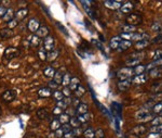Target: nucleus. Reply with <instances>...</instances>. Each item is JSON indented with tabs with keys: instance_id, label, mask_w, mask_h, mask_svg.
Masks as SVG:
<instances>
[{
	"instance_id": "f257e3e1",
	"label": "nucleus",
	"mask_w": 162,
	"mask_h": 138,
	"mask_svg": "<svg viewBox=\"0 0 162 138\" xmlns=\"http://www.w3.org/2000/svg\"><path fill=\"white\" fill-rule=\"evenodd\" d=\"M135 117L138 122H151L154 119V113H151L148 110H139L137 111Z\"/></svg>"
},
{
	"instance_id": "f03ea898",
	"label": "nucleus",
	"mask_w": 162,
	"mask_h": 138,
	"mask_svg": "<svg viewBox=\"0 0 162 138\" xmlns=\"http://www.w3.org/2000/svg\"><path fill=\"white\" fill-rule=\"evenodd\" d=\"M134 74V71L131 68H123L117 72V77L120 81H126V79H131L132 75Z\"/></svg>"
},
{
	"instance_id": "7ed1b4c3",
	"label": "nucleus",
	"mask_w": 162,
	"mask_h": 138,
	"mask_svg": "<svg viewBox=\"0 0 162 138\" xmlns=\"http://www.w3.org/2000/svg\"><path fill=\"white\" fill-rule=\"evenodd\" d=\"M18 55H20V51H18L17 48H14V47L7 48V49L5 50V53H3L5 58V59H8V60H11V59H13V58L17 57Z\"/></svg>"
},
{
	"instance_id": "20e7f679",
	"label": "nucleus",
	"mask_w": 162,
	"mask_h": 138,
	"mask_svg": "<svg viewBox=\"0 0 162 138\" xmlns=\"http://www.w3.org/2000/svg\"><path fill=\"white\" fill-rule=\"evenodd\" d=\"M104 5H105L106 8L110 9V10H118V9H121L122 7V2L121 1H117V0H106L104 1Z\"/></svg>"
},
{
	"instance_id": "39448f33",
	"label": "nucleus",
	"mask_w": 162,
	"mask_h": 138,
	"mask_svg": "<svg viewBox=\"0 0 162 138\" xmlns=\"http://www.w3.org/2000/svg\"><path fill=\"white\" fill-rule=\"evenodd\" d=\"M15 97H16L15 91L12 90V89H9V90H5V93H3L1 98H2V100L5 102H12L13 100L15 99Z\"/></svg>"
},
{
	"instance_id": "423d86ee",
	"label": "nucleus",
	"mask_w": 162,
	"mask_h": 138,
	"mask_svg": "<svg viewBox=\"0 0 162 138\" xmlns=\"http://www.w3.org/2000/svg\"><path fill=\"white\" fill-rule=\"evenodd\" d=\"M27 27H28V29L31 32V33H36V32L39 29V27H40V22L35 18L30 19L28 24H27Z\"/></svg>"
},
{
	"instance_id": "0eeeda50",
	"label": "nucleus",
	"mask_w": 162,
	"mask_h": 138,
	"mask_svg": "<svg viewBox=\"0 0 162 138\" xmlns=\"http://www.w3.org/2000/svg\"><path fill=\"white\" fill-rule=\"evenodd\" d=\"M132 82L131 79H126V81H119L117 83V88L119 91H126L131 87Z\"/></svg>"
},
{
	"instance_id": "6e6552de",
	"label": "nucleus",
	"mask_w": 162,
	"mask_h": 138,
	"mask_svg": "<svg viewBox=\"0 0 162 138\" xmlns=\"http://www.w3.org/2000/svg\"><path fill=\"white\" fill-rule=\"evenodd\" d=\"M149 35L147 33H133V36L131 38V42H141V40H148Z\"/></svg>"
},
{
	"instance_id": "1a4fd4ad",
	"label": "nucleus",
	"mask_w": 162,
	"mask_h": 138,
	"mask_svg": "<svg viewBox=\"0 0 162 138\" xmlns=\"http://www.w3.org/2000/svg\"><path fill=\"white\" fill-rule=\"evenodd\" d=\"M53 46H54V38L52 36H48L46 38H44L43 42V49L46 51L50 52L53 50Z\"/></svg>"
},
{
	"instance_id": "9d476101",
	"label": "nucleus",
	"mask_w": 162,
	"mask_h": 138,
	"mask_svg": "<svg viewBox=\"0 0 162 138\" xmlns=\"http://www.w3.org/2000/svg\"><path fill=\"white\" fill-rule=\"evenodd\" d=\"M126 22H128V24H130V25L135 26L136 24L141 22V18L138 14H130V15L126 18Z\"/></svg>"
},
{
	"instance_id": "9b49d317",
	"label": "nucleus",
	"mask_w": 162,
	"mask_h": 138,
	"mask_svg": "<svg viewBox=\"0 0 162 138\" xmlns=\"http://www.w3.org/2000/svg\"><path fill=\"white\" fill-rule=\"evenodd\" d=\"M27 14H28V9L22 8V9H18V10L14 13V16H15V20L22 21V20H24V19L27 16Z\"/></svg>"
},
{
	"instance_id": "f8f14e48",
	"label": "nucleus",
	"mask_w": 162,
	"mask_h": 138,
	"mask_svg": "<svg viewBox=\"0 0 162 138\" xmlns=\"http://www.w3.org/2000/svg\"><path fill=\"white\" fill-rule=\"evenodd\" d=\"M49 29L46 27V26H40L39 29L36 32V36H38L39 38H46V37L49 36Z\"/></svg>"
},
{
	"instance_id": "ddd939ff",
	"label": "nucleus",
	"mask_w": 162,
	"mask_h": 138,
	"mask_svg": "<svg viewBox=\"0 0 162 138\" xmlns=\"http://www.w3.org/2000/svg\"><path fill=\"white\" fill-rule=\"evenodd\" d=\"M147 79H148L147 75H145V74H141V75L134 76V77L131 79V82H132V83H134V84H137V85H141V84L146 83Z\"/></svg>"
},
{
	"instance_id": "4468645a",
	"label": "nucleus",
	"mask_w": 162,
	"mask_h": 138,
	"mask_svg": "<svg viewBox=\"0 0 162 138\" xmlns=\"http://www.w3.org/2000/svg\"><path fill=\"white\" fill-rule=\"evenodd\" d=\"M147 132V127L144 125H138V126H135V127L132 128L131 133L134 134V135L139 136V135H144L145 133Z\"/></svg>"
},
{
	"instance_id": "2eb2a0df",
	"label": "nucleus",
	"mask_w": 162,
	"mask_h": 138,
	"mask_svg": "<svg viewBox=\"0 0 162 138\" xmlns=\"http://www.w3.org/2000/svg\"><path fill=\"white\" fill-rule=\"evenodd\" d=\"M121 37L120 36H115L110 39V42H109V46L113 50H116V49H119V45L121 42Z\"/></svg>"
},
{
	"instance_id": "dca6fc26",
	"label": "nucleus",
	"mask_w": 162,
	"mask_h": 138,
	"mask_svg": "<svg viewBox=\"0 0 162 138\" xmlns=\"http://www.w3.org/2000/svg\"><path fill=\"white\" fill-rule=\"evenodd\" d=\"M52 94H53V93H52V90L49 87H43V88H40L38 90V96L41 97V98H48V97H50Z\"/></svg>"
},
{
	"instance_id": "f3484780",
	"label": "nucleus",
	"mask_w": 162,
	"mask_h": 138,
	"mask_svg": "<svg viewBox=\"0 0 162 138\" xmlns=\"http://www.w3.org/2000/svg\"><path fill=\"white\" fill-rule=\"evenodd\" d=\"M133 9H134L133 3L126 2L124 5H122V7H121V12L124 13V14H129V13H131L133 11Z\"/></svg>"
},
{
	"instance_id": "a211bd4d",
	"label": "nucleus",
	"mask_w": 162,
	"mask_h": 138,
	"mask_svg": "<svg viewBox=\"0 0 162 138\" xmlns=\"http://www.w3.org/2000/svg\"><path fill=\"white\" fill-rule=\"evenodd\" d=\"M70 103H71V99H70V98H64L63 100H61V101L57 102L56 107H59L62 110H64V109H67Z\"/></svg>"
},
{
	"instance_id": "6ab92c4d",
	"label": "nucleus",
	"mask_w": 162,
	"mask_h": 138,
	"mask_svg": "<svg viewBox=\"0 0 162 138\" xmlns=\"http://www.w3.org/2000/svg\"><path fill=\"white\" fill-rule=\"evenodd\" d=\"M13 36V31L10 29H3L0 31V38H3V39H8L10 37Z\"/></svg>"
},
{
	"instance_id": "aec40b11",
	"label": "nucleus",
	"mask_w": 162,
	"mask_h": 138,
	"mask_svg": "<svg viewBox=\"0 0 162 138\" xmlns=\"http://www.w3.org/2000/svg\"><path fill=\"white\" fill-rule=\"evenodd\" d=\"M76 110H77V114L79 115L87 114V113H89V106L87 103H80L79 107Z\"/></svg>"
},
{
	"instance_id": "412c9836",
	"label": "nucleus",
	"mask_w": 162,
	"mask_h": 138,
	"mask_svg": "<svg viewBox=\"0 0 162 138\" xmlns=\"http://www.w3.org/2000/svg\"><path fill=\"white\" fill-rule=\"evenodd\" d=\"M79 85H80V79H79V78H78V77H71L68 88H69L70 90H76Z\"/></svg>"
},
{
	"instance_id": "4be33fe9",
	"label": "nucleus",
	"mask_w": 162,
	"mask_h": 138,
	"mask_svg": "<svg viewBox=\"0 0 162 138\" xmlns=\"http://www.w3.org/2000/svg\"><path fill=\"white\" fill-rule=\"evenodd\" d=\"M132 45H133V42H130V40H121L120 45H119V49L121 51H124V50H128L129 48H131Z\"/></svg>"
},
{
	"instance_id": "5701e85b",
	"label": "nucleus",
	"mask_w": 162,
	"mask_h": 138,
	"mask_svg": "<svg viewBox=\"0 0 162 138\" xmlns=\"http://www.w3.org/2000/svg\"><path fill=\"white\" fill-rule=\"evenodd\" d=\"M55 69L54 68H52V66H48L46 69H44V71H43V74H44V76L46 77H48V78H53L54 77V74H55Z\"/></svg>"
},
{
	"instance_id": "b1692460",
	"label": "nucleus",
	"mask_w": 162,
	"mask_h": 138,
	"mask_svg": "<svg viewBox=\"0 0 162 138\" xmlns=\"http://www.w3.org/2000/svg\"><path fill=\"white\" fill-rule=\"evenodd\" d=\"M59 126H61V123H59V119H54L50 123V130H51V132H56L57 130H59Z\"/></svg>"
},
{
	"instance_id": "393cba45",
	"label": "nucleus",
	"mask_w": 162,
	"mask_h": 138,
	"mask_svg": "<svg viewBox=\"0 0 162 138\" xmlns=\"http://www.w3.org/2000/svg\"><path fill=\"white\" fill-rule=\"evenodd\" d=\"M37 116L40 119V120H46L49 117V112L46 109H39L37 111Z\"/></svg>"
},
{
	"instance_id": "a878e982",
	"label": "nucleus",
	"mask_w": 162,
	"mask_h": 138,
	"mask_svg": "<svg viewBox=\"0 0 162 138\" xmlns=\"http://www.w3.org/2000/svg\"><path fill=\"white\" fill-rule=\"evenodd\" d=\"M141 60H139V59H134V58H131V59H129V60L125 61V64L129 66V68H133V66H137V65H139V63H141Z\"/></svg>"
},
{
	"instance_id": "bb28decb",
	"label": "nucleus",
	"mask_w": 162,
	"mask_h": 138,
	"mask_svg": "<svg viewBox=\"0 0 162 138\" xmlns=\"http://www.w3.org/2000/svg\"><path fill=\"white\" fill-rule=\"evenodd\" d=\"M123 33H133V32L136 31V26L130 25V24H124L122 27H121Z\"/></svg>"
},
{
	"instance_id": "cd10ccee",
	"label": "nucleus",
	"mask_w": 162,
	"mask_h": 138,
	"mask_svg": "<svg viewBox=\"0 0 162 138\" xmlns=\"http://www.w3.org/2000/svg\"><path fill=\"white\" fill-rule=\"evenodd\" d=\"M59 55V50H52V51L48 52V55H46V59H49V60H51V61H54V60H56L57 59Z\"/></svg>"
},
{
	"instance_id": "c85d7f7f",
	"label": "nucleus",
	"mask_w": 162,
	"mask_h": 138,
	"mask_svg": "<svg viewBox=\"0 0 162 138\" xmlns=\"http://www.w3.org/2000/svg\"><path fill=\"white\" fill-rule=\"evenodd\" d=\"M63 76H64V75L62 74V72H61V71H56V72H55V74H54L53 81L55 82L57 85H59V84L62 83V81H63Z\"/></svg>"
},
{
	"instance_id": "c756f323",
	"label": "nucleus",
	"mask_w": 162,
	"mask_h": 138,
	"mask_svg": "<svg viewBox=\"0 0 162 138\" xmlns=\"http://www.w3.org/2000/svg\"><path fill=\"white\" fill-rule=\"evenodd\" d=\"M13 16H14V12H13V10L12 9H8V10H7V13H5V16H3V20L9 23V22L13 20Z\"/></svg>"
},
{
	"instance_id": "7c9ffc66",
	"label": "nucleus",
	"mask_w": 162,
	"mask_h": 138,
	"mask_svg": "<svg viewBox=\"0 0 162 138\" xmlns=\"http://www.w3.org/2000/svg\"><path fill=\"white\" fill-rule=\"evenodd\" d=\"M134 73L136 74V75H141V74H144V72L146 71V65H143V64H139L137 66H135L134 69Z\"/></svg>"
},
{
	"instance_id": "2f4dec72",
	"label": "nucleus",
	"mask_w": 162,
	"mask_h": 138,
	"mask_svg": "<svg viewBox=\"0 0 162 138\" xmlns=\"http://www.w3.org/2000/svg\"><path fill=\"white\" fill-rule=\"evenodd\" d=\"M69 120H70V116L67 113H62V114L59 115V121L61 124H66V123H69Z\"/></svg>"
},
{
	"instance_id": "473e14b6",
	"label": "nucleus",
	"mask_w": 162,
	"mask_h": 138,
	"mask_svg": "<svg viewBox=\"0 0 162 138\" xmlns=\"http://www.w3.org/2000/svg\"><path fill=\"white\" fill-rule=\"evenodd\" d=\"M70 79H71V76H70L69 73L64 74V76H63V81H62V85H63V86H64V87H68V86H69Z\"/></svg>"
},
{
	"instance_id": "72a5a7b5",
	"label": "nucleus",
	"mask_w": 162,
	"mask_h": 138,
	"mask_svg": "<svg viewBox=\"0 0 162 138\" xmlns=\"http://www.w3.org/2000/svg\"><path fill=\"white\" fill-rule=\"evenodd\" d=\"M83 135L85 138H94L95 137V132L93 128H87V130L83 132Z\"/></svg>"
},
{
	"instance_id": "f704fd0d",
	"label": "nucleus",
	"mask_w": 162,
	"mask_h": 138,
	"mask_svg": "<svg viewBox=\"0 0 162 138\" xmlns=\"http://www.w3.org/2000/svg\"><path fill=\"white\" fill-rule=\"evenodd\" d=\"M78 121L80 122V124L81 123H87L90 121V114L89 113H87V114H82V115H78Z\"/></svg>"
},
{
	"instance_id": "c9c22d12",
	"label": "nucleus",
	"mask_w": 162,
	"mask_h": 138,
	"mask_svg": "<svg viewBox=\"0 0 162 138\" xmlns=\"http://www.w3.org/2000/svg\"><path fill=\"white\" fill-rule=\"evenodd\" d=\"M84 93H85V89L83 88V86H81V85H79L78 88L75 90V94H76V97H77V98H81V97L84 95Z\"/></svg>"
},
{
	"instance_id": "e433bc0d",
	"label": "nucleus",
	"mask_w": 162,
	"mask_h": 138,
	"mask_svg": "<svg viewBox=\"0 0 162 138\" xmlns=\"http://www.w3.org/2000/svg\"><path fill=\"white\" fill-rule=\"evenodd\" d=\"M148 45H149V42H148V40H141V42H138L135 44V47H136L137 49H144V48H146Z\"/></svg>"
},
{
	"instance_id": "4c0bfd02",
	"label": "nucleus",
	"mask_w": 162,
	"mask_h": 138,
	"mask_svg": "<svg viewBox=\"0 0 162 138\" xmlns=\"http://www.w3.org/2000/svg\"><path fill=\"white\" fill-rule=\"evenodd\" d=\"M69 124H70V126L71 127H75V128H77V127H79V125H80V122L78 121V119L76 116H74V117H70V120H69Z\"/></svg>"
},
{
	"instance_id": "58836bf2",
	"label": "nucleus",
	"mask_w": 162,
	"mask_h": 138,
	"mask_svg": "<svg viewBox=\"0 0 162 138\" xmlns=\"http://www.w3.org/2000/svg\"><path fill=\"white\" fill-rule=\"evenodd\" d=\"M30 45L33 46V47H37V46H39L40 45V38H39L38 36H33L30 38Z\"/></svg>"
},
{
	"instance_id": "ea45409f",
	"label": "nucleus",
	"mask_w": 162,
	"mask_h": 138,
	"mask_svg": "<svg viewBox=\"0 0 162 138\" xmlns=\"http://www.w3.org/2000/svg\"><path fill=\"white\" fill-rule=\"evenodd\" d=\"M152 111H154V114H159V113H161L162 112V101L157 104H154V108H152Z\"/></svg>"
},
{
	"instance_id": "a19ab883",
	"label": "nucleus",
	"mask_w": 162,
	"mask_h": 138,
	"mask_svg": "<svg viewBox=\"0 0 162 138\" xmlns=\"http://www.w3.org/2000/svg\"><path fill=\"white\" fill-rule=\"evenodd\" d=\"M53 97L57 100V101H61V100L64 99V95H63V93L61 90H55V91H54Z\"/></svg>"
},
{
	"instance_id": "79ce46f5",
	"label": "nucleus",
	"mask_w": 162,
	"mask_h": 138,
	"mask_svg": "<svg viewBox=\"0 0 162 138\" xmlns=\"http://www.w3.org/2000/svg\"><path fill=\"white\" fill-rule=\"evenodd\" d=\"M151 124H152V126H159V125H161L162 124V116H156V117H154L152 119V121H151Z\"/></svg>"
},
{
	"instance_id": "37998d69",
	"label": "nucleus",
	"mask_w": 162,
	"mask_h": 138,
	"mask_svg": "<svg viewBox=\"0 0 162 138\" xmlns=\"http://www.w3.org/2000/svg\"><path fill=\"white\" fill-rule=\"evenodd\" d=\"M46 55H48V53H46V51L43 49V48L38 51V56H39V58H40V60H41V61H46Z\"/></svg>"
},
{
	"instance_id": "c03bdc74",
	"label": "nucleus",
	"mask_w": 162,
	"mask_h": 138,
	"mask_svg": "<svg viewBox=\"0 0 162 138\" xmlns=\"http://www.w3.org/2000/svg\"><path fill=\"white\" fill-rule=\"evenodd\" d=\"M61 130H63V133L66 134V133H69V132H71L72 127L70 126L69 123H66V124H63V126H62V128H61Z\"/></svg>"
},
{
	"instance_id": "a18cd8bd",
	"label": "nucleus",
	"mask_w": 162,
	"mask_h": 138,
	"mask_svg": "<svg viewBox=\"0 0 162 138\" xmlns=\"http://www.w3.org/2000/svg\"><path fill=\"white\" fill-rule=\"evenodd\" d=\"M113 112L116 113V114H118V116H120L121 115V106L118 103H116V102H113Z\"/></svg>"
},
{
	"instance_id": "49530a36",
	"label": "nucleus",
	"mask_w": 162,
	"mask_h": 138,
	"mask_svg": "<svg viewBox=\"0 0 162 138\" xmlns=\"http://www.w3.org/2000/svg\"><path fill=\"white\" fill-rule=\"evenodd\" d=\"M152 59H154V61L159 60V59H162V50L161 49L156 50V51H154V57H152Z\"/></svg>"
},
{
	"instance_id": "de8ad7c7",
	"label": "nucleus",
	"mask_w": 162,
	"mask_h": 138,
	"mask_svg": "<svg viewBox=\"0 0 162 138\" xmlns=\"http://www.w3.org/2000/svg\"><path fill=\"white\" fill-rule=\"evenodd\" d=\"M150 76H151V77H160V76H161V73H160L159 70L156 68V69H154V70L150 71Z\"/></svg>"
},
{
	"instance_id": "09e8293b",
	"label": "nucleus",
	"mask_w": 162,
	"mask_h": 138,
	"mask_svg": "<svg viewBox=\"0 0 162 138\" xmlns=\"http://www.w3.org/2000/svg\"><path fill=\"white\" fill-rule=\"evenodd\" d=\"M17 24H18V21L17 20H15V19H13L12 21H10L8 23V29H14L15 26H17Z\"/></svg>"
},
{
	"instance_id": "8fccbe9b",
	"label": "nucleus",
	"mask_w": 162,
	"mask_h": 138,
	"mask_svg": "<svg viewBox=\"0 0 162 138\" xmlns=\"http://www.w3.org/2000/svg\"><path fill=\"white\" fill-rule=\"evenodd\" d=\"M95 137L96 138H104L105 137V134H104V130L102 128H98L95 130Z\"/></svg>"
},
{
	"instance_id": "3c124183",
	"label": "nucleus",
	"mask_w": 162,
	"mask_h": 138,
	"mask_svg": "<svg viewBox=\"0 0 162 138\" xmlns=\"http://www.w3.org/2000/svg\"><path fill=\"white\" fill-rule=\"evenodd\" d=\"M63 95H64V97H66V98H70V95H71V90H70L68 87H65L64 89L62 90Z\"/></svg>"
},
{
	"instance_id": "603ef678",
	"label": "nucleus",
	"mask_w": 162,
	"mask_h": 138,
	"mask_svg": "<svg viewBox=\"0 0 162 138\" xmlns=\"http://www.w3.org/2000/svg\"><path fill=\"white\" fill-rule=\"evenodd\" d=\"M151 133H156V134H162V124L159 126H154V127L151 128Z\"/></svg>"
},
{
	"instance_id": "864d4df0",
	"label": "nucleus",
	"mask_w": 162,
	"mask_h": 138,
	"mask_svg": "<svg viewBox=\"0 0 162 138\" xmlns=\"http://www.w3.org/2000/svg\"><path fill=\"white\" fill-rule=\"evenodd\" d=\"M151 29H152V31H154V32H160L162 29V25L160 23H154V25L151 26Z\"/></svg>"
},
{
	"instance_id": "5fc2aeb1",
	"label": "nucleus",
	"mask_w": 162,
	"mask_h": 138,
	"mask_svg": "<svg viewBox=\"0 0 162 138\" xmlns=\"http://www.w3.org/2000/svg\"><path fill=\"white\" fill-rule=\"evenodd\" d=\"M63 113V110L61 109V108H59V107H55L54 108V110H53V114H55V115H61Z\"/></svg>"
},
{
	"instance_id": "6e6d98bb",
	"label": "nucleus",
	"mask_w": 162,
	"mask_h": 138,
	"mask_svg": "<svg viewBox=\"0 0 162 138\" xmlns=\"http://www.w3.org/2000/svg\"><path fill=\"white\" fill-rule=\"evenodd\" d=\"M67 114L68 115H72V117L75 116L76 114H77V110L72 109V108H70V109H67Z\"/></svg>"
},
{
	"instance_id": "4d7b16f0",
	"label": "nucleus",
	"mask_w": 162,
	"mask_h": 138,
	"mask_svg": "<svg viewBox=\"0 0 162 138\" xmlns=\"http://www.w3.org/2000/svg\"><path fill=\"white\" fill-rule=\"evenodd\" d=\"M57 87H59V85H57L56 83L54 81H51V82H49V88L51 89H57Z\"/></svg>"
},
{
	"instance_id": "13d9d810",
	"label": "nucleus",
	"mask_w": 162,
	"mask_h": 138,
	"mask_svg": "<svg viewBox=\"0 0 162 138\" xmlns=\"http://www.w3.org/2000/svg\"><path fill=\"white\" fill-rule=\"evenodd\" d=\"M71 103H72V106H74L75 108H78V107H79V104H80L79 98H77V97H76L75 99H72V100H71Z\"/></svg>"
},
{
	"instance_id": "bf43d9fd",
	"label": "nucleus",
	"mask_w": 162,
	"mask_h": 138,
	"mask_svg": "<svg viewBox=\"0 0 162 138\" xmlns=\"http://www.w3.org/2000/svg\"><path fill=\"white\" fill-rule=\"evenodd\" d=\"M7 10H8V9H5V7L0 5V18H3V16H5V14L7 13Z\"/></svg>"
},
{
	"instance_id": "052dcab7",
	"label": "nucleus",
	"mask_w": 162,
	"mask_h": 138,
	"mask_svg": "<svg viewBox=\"0 0 162 138\" xmlns=\"http://www.w3.org/2000/svg\"><path fill=\"white\" fill-rule=\"evenodd\" d=\"M76 136H75V134H74V132H69V133H66V134H64V138H75Z\"/></svg>"
},
{
	"instance_id": "680f3d73",
	"label": "nucleus",
	"mask_w": 162,
	"mask_h": 138,
	"mask_svg": "<svg viewBox=\"0 0 162 138\" xmlns=\"http://www.w3.org/2000/svg\"><path fill=\"white\" fill-rule=\"evenodd\" d=\"M146 138H161L160 134H156V133H150L149 135L147 136Z\"/></svg>"
},
{
	"instance_id": "e2e57ef3",
	"label": "nucleus",
	"mask_w": 162,
	"mask_h": 138,
	"mask_svg": "<svg viewBox=\"0 0 162 138\" xmlns=\"http://www.w3.org/2000/svg\"><path fill=\"white\" fill-rule=\"evenodd\" d=\"M154 64V66H160V65H162V59H159V60H156L152 62Z\"/></svg>"
},
{
	"instance_id": "0e129e2a",
	"label": "nucleus",
	"mask_w": 162,
	"mask_h": 138,
	"mask_svg": "<svg viewBox=\"0 0 162 138\" xmlns=\"http://www.w3.org/2000/svg\"><path fill=\"white\" fill-rule=\"evenodd\" d=\"M48 138H57L56 137V134H55V132H51V133L48 135Z\"/></svg>"
},
{
	"instance_id": "69168bd1",
	"label": "nucleus",
	"mask_w": 162,
	"mask_h": 138,
	"mask_svg": "<svg viewBox=\"0 0 162 138\" xmlns=\"http://www.w3.org/2000/svg\"><path fill=\"white\" fill-rule=\"evenodd\" d=\"M0 114H1V108H0Z\"/></svg>"
},
{
	"instance_id": "338daca9",
	"label": "nucleus",
	"mask_w": 162,
	"mask_h": 138,
	"mask_svg": "<svg viewBox=\"0 0 162 138\" xmlns=\"http://www.w3.org/2000/svg\"><path fill=\"white\" fill-rule=\"evenodd\" d=\"M161 42H162V40H161Z\"/></svg>"
},
{
	"instance_id": "774afa93",
	"label": "nucleus",
	"mask_w": 162,
	"mask_h": 138,
	"mask_svg": "<svg viewBox=\"0 0 162 138\" xmlns=\"http://www.w3.org/2000/svg\"><path fill=\"white\" fill-rule=\"evenodd\" d=\"M161 114H162V112H161Z\"/></svg>"
}]
</instances>
